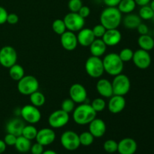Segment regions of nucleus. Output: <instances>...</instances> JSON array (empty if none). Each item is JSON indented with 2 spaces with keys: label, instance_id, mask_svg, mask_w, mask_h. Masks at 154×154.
Here are the masks:
<instances>
[{
  "label": "nucleus",
  "instance_id": "1",
  "mask_svg": "<svg viewBox=\"0 0 154 154\" xmlns=\"http://www.w3.org/2000/svg\"><path fill=\"white\" fill-rule=\"evenodd\" d=\"M122 13L117 7H107L100 14V23L107 29H117L122 23Z\"/></svg>",
  "mask_w": 154,
  "mask_h": 154
},
{
  "label": "nucleus",
  "instance_id": "2",
  "mask_svg": "<svg viewBox=\"0 0 154 154\" xmlns=\"http://www.w3.org/2000/svg\"><path fill=\"white\" fill-rule=\"evenodd\" d=\"M97 113L92 108L91 105L87 103L79 104L72 112V119L78 125H87L96 117Z\"/></svg>",
  "mask_w": 154,
  "mask_h": 154
},
{
  "label": "nucleus",
  "instance_id": "3",
  "mask_svg": "<svg viewBox=\"0 0 154 154\" xmlns=\"http://www.w3.org/2000/svg\"><path fill=\"white\" fill-rule=\"evenodd\" d=\"M105 72L111 76H116L122 73L124 68V63L117 53H109L102 59Z\"/></svg>",
  "mask_w": 154,
  "mask_h": 154
},
{
  "label": "nucleus",
  "instance_id": "4",
  "mask_svg": "<svg viewBox=\"0 0 154 154\" xmlns=\"http://www.w3.org/2000/svg\"><path fill=\"white\" fill-rule=\"evenodd\" d=\"M17 82L18 92L23 96H30L38 90L39 82L33 75H24Z\"/></svg>",
  "mask_w": 154,
  "mask_h": 154
},
{
  "label": "nucleus",
  "instance_id": "5",
  "mask_svg": "<svg viewBox=\"0 0 154 154\" xmlns=\"http://www.w3.org/2000/svg\"><path fill=\"white\" fill-rule=\"evenodd\" d=\"M85 71L92 78H100L105 72L103 62L101 57H88L85 63Z\"/></svg>",
  "mask_w": 154,
  "mask_h": 154
},
{
  "label": "nucleus",
  "instance_id": "6",
  "mask_svg": "<svg viewBox=\"0 0 154 154\" xmlns=\"http://www.w3.org/2000/svg\"><path fill=\"white\" fill-rule=\"evenodd\" d=\"M111 84H112L114 95L125 96L130 90V80L127 75L122 73L114 76Z\"/></svg>",
  "mask_w": 154,
  "mask_h": 154
},
{
  "label": "nucleus",
  "instance_id": "7",
  "mask_svg": "<svg viewBox=\"0 0 154 154\" xmlns=\"http://www.w3.org/2000/svg\"><path fill=\"white\" fill-rule=\"evenodd\" d=\"M60 143L63 148L69 151H74L81 146L79 135L72 130L65 131L60 137Z\"/></svg>",
  "mask_w": 154,
  "mask_h": 154
},
{
  "label": "nucleus",
  "instance_id": "8",
  "mask_svg": "<svg viewBox=\"0 0 154 154\" xmlns=\"http://www.w3.org/2000/svg\"><path fill=\"white\" fill-rule=\"evenodd\" d=\"M63 21L66 26V29L73 32H79L84 28L85 25V19L80 16L79 14L75 12L68 13L63 18Z\"/></svg>",
  "mask_w": 154,
  "mask_h": 154
},
{
  "label": "nucleus",
  "instance_id": "9",
  "mask_svg": "<svg viewBox=\"0 0 154 154\" xmlns=\"http://www.w3.org/2000/svg\"><path fill=\"white\" fill-rule=\"evenodd\" d=\"M20 117L29 124H35L42 119V113L38 108L31 105H26L20 109Z\"/></svg>",
  "mask_w": 154,
  "mask_h": 154
},
{
  "label": "nucleus",
  "instance_id": "10",
  "mask_svg": "<svg viewBox=\"0 0 154 154\" xmlns=\"http://www.w3.org/2000/svg\"><path fill=\"white\" fill-rule=\"evenodd\" d=\"M17 61V53L11 46H4L0 49V65L9 69L16 64Z\"/></svg>",
  "mask_w": 154,
  "mask_h": 154
},
{
  "label": "nucleus",
  "instance_id": "11",
  "mask_svg": "<svg viewBox=\"0 0 154 154\" xmlns=\"http://www.w3.org/2000/svg\"><path fill=\"white\" fill-rule=\"evenodd\" d=\"M70 116L69 113L60 109L54 111L48 117V123L53 129H60L63 127L69 122Z\"/></svg>",
  "mask_w": 154,
  "mask_h": 154
},
{
  "label": "nucleus",
  "instance_id": "12",
  "mask_svg": "<svg viewBox=\"0 0 154 154\" xmlns=\"http://www.w3.org/2000/svg\"><path fill=\"white\" fill-rule=\"evenodd\" d=\"M132 61L135 66L140 69H146L151 64V57L149 51L139 49L134 52Z\"/></svg>",
  "mask_w": 154,
  "mask_h": 154
},
{
  "label": "nucleus",
  "instance_id": "13",
  "mask_svg": "<svg viewBox=\"0 0 154 154\" xmlns=\"http://www.w3.org/2000/svg\"><path fill=\"white\" fill-rule=\"evenodd\" d=\"M69 98L76 104H82L87 99V91L84 86L79 83L72 84L69 88Z\"/></svg>",
  "mask_w": 154,
  "mask_h": 154
},
{
  "label": "nucleus",
  "instance_id": "14",
  "mask_svg": "<svg viewBox=\"0 0 154 154\" xmlns=\"http://www.w3.org/2000/svg\"><path fill=\"white\" fill-rule=\"evenodd\" d=\"M61 45L66 51H72L77 48L78 45L77 35L73 32L66 30L60 35Z\"/></svg>",
  "mask_w": 154,
  "mask_h": 154
},
{
  "label": "nucleus",
  "instance_id": "15",
  "mask_svg": "<svg viewBox=\"0 0 154 154\" xmlns=\"http://www.w3.org/2000/svg\"><path fill=\"white\" fill-rule=\"evenodd\" d=\"M55 139L56 133L51 128H43L40 130H38L35 138L36 142L39 143L44 147L53 144Z\"/></svg>",
  "mask_w": 154,
  "mask_h": 154
},
{
  "label": "nucleus",
  "instance_id": "16",
  "mask_svg": "<svg viewBox=\"0 0 154 154\" xmlns=\"http://www.w3.org/2000/svg\"><path fill=\"white\" fill-rule=\"evenodd\" d=\"M109 99H110L108 103V111L111 114H120V112H122L125 109L126 102L124 96L113 95Z\"/></svg>",
  "mask_w": 154,
  "mask_h": 154
},
{
  "label": "nucleus",
  "instance_id": "17",
  "mask_svg": "<svg viewBox=\"0 0 154 154\" xmlns=\"http://www.w3.org/2000/svg\"><path fill=\"white\" fill-rule=\"evenodd\" d=\"M26 125V122L22 118L14 117L8 120L5 126L7 133L12 134L18 137L22 135L23 129Z\"/></svg>",
  "mask_w": 154,
  "mask_h": 154
},
{
  "label": "nucleus",
  "instance_id": "18",
  "mask_svg": "<svg viewBox=\"0 0 154 154\" xmlns=\"http://www.w3.org/2000/svg\"><path fill=\"white\" fill-rule=\"evenodd\" d=\"M107 130L105 121L100 118H95L89 123V132L95 138H99L104 136Z\"/></svg>",
  "mask_w": 154,
  "mask_h": 154
},
{
  "label": "nucleus",
  "instance_id": "19",
  "mask_svg": "<svg viewBox=\"0 0 154 154\" xmlns=\"http://www.w3.org/2000/svg\"><path fill=\"white\" fill-rule=\"evenodd\" d=\"M138 148L137 142L131 138H125L118 142L117 152L120 154H135Z\"/></svg>",
  "mask_w": 154,
  "mask_h": 154
},
{
  "label": "nucleus",
  "instance_id": "20",
  "mask_svg": "<svg viewBox=\"0 0 154 154\" xmlns=\"http://www.w3.org/2000/svg\"><path fill=\"white\" fill-rule=\"evenodd\" d=\"M102 39L104 41L107 46H116L121 42L122 34L120 30L117 29H107Z\"/></svg>",
  "mask_w": 154,
  "mask_h": 154
},
{
  "label": "nucleus",
  "instance_id": "21",
  "mask_svg": "<svg viewBox=\"0 0 154 154\" xmlns=\"http://www.w3.org/2000/svg\"><path fill=\"white\" fill-rule=\"evenodd\" d=\"M96 90L101 96L109 99L114 95L112 84L106 78H100L96 84Z\"/></svg>",
  "mask_w": 154,
  "mask_h": 154
},
{
  "label": "nucleus",
  "instance_id": "22",
  "mask_svg": "<svg viewBox=\"0 0 154 154\" xmlns=\"http://www.w3.org/2000/svg\"><path fill=\"white\" fill-rule=\"evenodd\" d=\"M78 32L77 38H78V45H81L84 48L90 47V45L96 39V37L92 31V29L83 28Z\"/></svg>",
  "mask_w": 154,
  "mask_h": 154
},
{
  "label": "nucleus",
  "instance_id": "23",
  "mask_svg": "<svg viewBox=\"0 0 154 154\" xmlns=\"http://www.w3.org/2000/svg\"><path fill=\"white\" fill-rule=\"evenodd\" d=\"M107 47L102 38H96L89 48L91 56L101 57L106 53Z\"/></svg>",
  "mask_w": 154,
  "mask_h": 154
},
{
  "label": "nucleus",
  "instance_id": "24",
  "mask_svg": "<svg viewBox=\"0 0 154 154\" xmlns=\"http://www.w3.org/2000/svg\"><path fill=\"white\" fill-rule=\"evenodd\" d=\"M123 26L128 29H135L141 23L139 15L135 14H127L123 19H122Z\"/></svg>",
  "mask_w": 154,
  "mask_h": 154
},
{
  "label": "nucleus",
  "instance_id": "25",
  "mask_svg": "<svg viewBox=\"0 0 154 154\" xmlns=\"http://www.w3.org/2000/svg\"><path fill=\"white\" fill-rule=\"evenodd\" d=\"M138 45L140 49L150 51L154 48V38L148 34L141 35L138 38Z\"/></svg>",
  "mask_w": 154,
  "mask_h": 154
},
{
  "label": "nucleus",
  "instance_id": "26",
  "mask_svg": "<svg viewBox=\"0 0 154 154\" xmlns=\"http://www.w3.org/2000/svg\"><path fill=\"white\" fill-rule=\"evenodd\" d=\"M32 143L31 141L27 139L26 138L23 137V135L18 136L17 138L16 143L14 144V147L17 151L20 153H25L27 152L30 151V148H31Z\"/></svg>",
  "mask_w": 154,
  "mask_h": 154
},
{
  "label": "nucleus",
  "instance_id": "27",
  "mask_svg": "<svg viewBox=\"0 0 154 154\" xmlns=\"http://www.w3.org/2000/svg\"><path fill=\"white\" fill-rule=\"evenodd\" d=\"M136 5L135 0H121L117 5V8L122 14H127L132 13L135 9Z\"/></svg>",
  "mask_w": 154,
  "mask_h": 154
},
{
  "label": "nucleus",
  "instance_id": "28",
  "mask_svg": "<svg viewBox=\"0 0 154 154\" xmlns=\"http://www.w3.org/2000/svg\"><path fill=\"white\" fill-rule=\"evenodd\" d=\"M9 75L14 81H18L25 75V71L23 66L16 63L9 68Z\"/></svg>",
  "mask_w": 154,
  "mask_h": 154
},
{
  "label": "nucleus",
  "instance_id": "29",
  "mask_svg": "<svg viewBox=\"0 0 154 154\" xmlns=\"http://www.w3.org/2000/svg\"><path fill=\"white\" fill-rule=\"evenodd\" d=\"M29 99L32 105L37 107V108L43 106L45 103V101H46L45 95L42 92H39L38 90L32 93L29 96Z\"/></svg>",
  "mask_w": 154,
  "mask_h": 154
},
{
  "label": "nucleus",
  "instance_id": "30",
  "mask_svg": "<svg viewBox=\"0 0 154 154\" xmlns=\"http://www.w3.org/2000/svg\"><path fill=\"white\" fill-rule=\"evenodd\" d=\"M37 133V128L35 126H33L32 124H29L25 125V126H24L22 132V135L23 137H25V138H26L27 139L32 141V140L35 139Z\"/></svg>",
  "mask_w": 154,
  "mask_h": 154
},
{
  "label": "nucleus",
  "instance_id": "31",
  "mask_svg": "<svg viewBox=\"0 0 154 154\" xmlns=\"http://www.w3.org/2000/svg\"><path fill=\"white\" fill-rule=\"evenodd\" d=\"M79 139L81 145L88 147V146H90L93 144L95 138L89 131H86V132H84L80 134Z\"/></svg>",
  "mask_w": 154,
  "mask_h": 154
},
{
  "label": "nucleus",
  "instance_id": "32",
  "mask_svg": "<svg viewBox=\"0 0 154 154\" xmlns=\"http://www.w3.org/2000/svg\"><path fill=\"white\" fill-rule=\"evenodd\" d=\"M154 14V11L151 9L149 5L144 6H141L139 10V17L141 20H152Z\"/></svg>",
  "mask_w": 154,
  "mask_h": 154
},
{
  "label": "nucleus",
  "instance_id": "33",
  "mask_svg": "<svg viewBox=\"0 0 154 154\" xmlns=\"http://www.w3.org/2000/svg\"><path fill=\"white\" fill-rule=\"evenodd\" d=\"M52 29L57 35H61L63 33L66 31V26L65 25V23L63 19H57L53 22L52 23Z\"/></svg>",
  "mask_w": 154,
  "mask_h": 154
},
{
  "label": "nucleus",
  "instance_id": "34",
  "mask_svg": "<svg viewBox=\"0 0 154 154\" xmlns=\"http://www.w3.org/2000/svg\"><path fill=\"white\" fill-rule=\"evenodd\" d=\"M90 105L96 113L103 111L106 108V102L102 98H96L92 101Z\"/></svg>",
  "mask_w": 154,
  "mask_h": 154
},
{
  "label": "nucleus",
  "instance_id": "35",
  "mask_svg": "<svg viewBox=\"0 0 154 154\" xmlns=\"http://www.w3.org/2000/svg\"><path fill=\"white\" fill-rule=\"evenodd\" d=\"M117 147H118V142L113 139H108L104 142V150L108 153H114L117 152Z\"/></svg>",
  "mask_w": 154,
  "mask_h": 154
},
{
  "label": "nucleus",
  "instance_id": "36",
  "mask_svg": "<svg viewBox=\"0 0 154 154\" xmlns=\"http://www.w3.org/2000/svg\"><path fill=\"white\" fill-rule=\"evenodd\" d=\"M133 54L134 51L132 49L129 48H126L122 49L118 54L120 58L121 59L123 63H127V62L131 61L132 60Z\"/></svg>",
  "mask_w": 154,
  "mask_h": 154
},
{
  "label": "nucleus",
  "instance_id": "37",
  "mask_svg": "<svg viewBox=\"0 0 154 154\" xmlns=\"http://www.w3.org/2000/svg\"><path fill=\"white\" fill-rule=\"evenodd\" d=\"M75 102H74L72 99H71L70 98L69 99H66L63 101L61 104V109L63 110L66 112L69 113H72L74 111L75 108Z\"/></svg>",
  "mask_w": 154,
  "mask_h": 154
},
{
  "label": "nucleus",
  "instance_id": "38",
  "mask_svg": "<svg viewBox=\"0 0 154 154\" xmlns=\"http://www.w3.org/2000/svg\"><path fill=\"white\" fill-rule=\"evenodd\" d=\"M83 6L82 0H69L68 3V8H69L70 12H75L78 13Z\"/></svg>",
  "mask_w": 154,
  "mask_h": 154
},
{
  "label": "nucleus",
  "instance_id": "39",
  "mask_svg": "<svg viewBox=\"0 0 154 154\" xmlns=\"http://www.w3.org/2000/svg\"><path fill=\"white\" fill-rule=\"evenodd\" d=\"M106 30L107 29L101 23L97 24V25H96L92 29V31H93L96 38H102L103 37L104 34L105 33V32H106Z\"/></svg>",
  "mask_w": 154,
  "mask_h": 154
},
{
  "label": "nucleus",
  "instance_id": "40",
  "mask_svg": "<svg viewBox=\"0 0 154 154\" xmlns=\"http://www.w3.org/2000/svg\"><path fill=\"white\" fill-rule=\"evenodd\" d=\"M44 151H45L44 146L39 143L36 142L34 144H32L31 148H30V152L32 154H42Z\"/></svg>",
  "mask_w": 154,
  "mask_h": 154
},
{
  "label": "nucleus",
  "instance_id": "41",
  "mask_svg": "<svg viewBox=\"0 0 154 154\" xmlns=\"http://www.w3.org/2000/svg\"><path fill=\"white\" fill-rule=\"evenodd\" d=\"M17 137L12 135V134L7 133L5 136L4 141L7 146H14L17 141Z\"/></svg>",
  "mask_w": 154,
  "mask_h": 154
},
{
  "label": "nucleus",
  "instance_id": "42",
  "mask_svg": "<svg viewBox=\"0 0 154 154\" xmlns=\"http://www.w3.org/2000/svg\"><path fill=\"white\" fill-rule=\"evenodd\" d=\"M19 21V17L17 14L14 13H11L8 14L7 17V22L8 23L11 24V25H15Z\"/></svg>",
  "mask_w": 154,
  "mask_h": 154
},
{
  "label": "nucleus",
  "instance_id": "43",
  "mask_svg": "<svg viewBox=\"0 0 154 154\" xmlns=\"http://www.w3.org/2000/svg\"><path fill=\"white\" fill-rule=\"evenodd\" d=\"M80 14V16L82 17L83 18L86 19L88 17L90 14V8L87 5H83L82 7L80 8V10L78 12Z\"/></svg>",
  "mask_w": 154,
  "mask_h": 154
},
{
  "label": "nucleus",
  "instance_id": "44",
  "mask_svg": "<svg viewBox=\"0 0 154 154\" xmlns=\"http://www.w3.org/2000/svg\"><path fill=\"white\" fill-rule=\"evenodd\" d=\"M8 14V13L7 10L2 6H0V25H2L7 22Z\"/></svg>",
  "mask_w": 154,
  "mask_h": 154
},
{
  "label": "nucleus",
  "instance_id": "45",
  "mask_svg": "<svg viewBox=\"0 0 154 154\" xmlns=\"http://www.w3.org/2000/svg\"><path fill=\"white\" fill-rule=\"evenodd\" d=\"M136 29L138 30V32L140 35H147L149 32L148 26L145 23H142L139 24V26L137 27Z\"/></svg>",
  "mask_w": 154,
  "mask_h": 154
},
{
  "label": "nucleus",
  "instance_id": "46",
  "mask_svg": "<svg viewBox=\"0 0 154 154\" xmlns=\"http://www.w3.org/2000/svg\"><path fill=\"white\" fill-rule=\"evenodd\" d=\"M121 0H103L107 7H117Z\"/></svg>",
  "mask_w": 154,
  "mask_h": 154
},
{
  "label": "nucleus",
  "instance_id": "47",
  "mask_svg": "<svg viewBox=\"0 0 154 154\" xmlns=\"http://www.w3.org/2000/svg\"><path fill=\"white\" fill-rule=\"evenodd\" d=\"M150 1L151 0H135V3H136L137 5L139 6H144V5H147L150 4Z\"/></svg>",
  "mask_w": 154,
  "mask_h": 154
},
{
  "label": "nucleus",
  "instance_id": "48",
  "mask_svg": "<svg viewBox=\"0 0 154 154\" xmlns=\"http://www.w3.org/2000/svg\"><path fill=\"white\" fill-rule=\"evenodd\" d=\"M6 147H7V145L5 143L4 140L0 139V154L3 153L6 150Z\"/></svg>",
  "mask_w": 154,
  "mask_h": 154
},
{
  "label": "nucleus",
  "instance_id": "49",
  "mask_svg": "<svg viewBox=\"0 0 154 154\" xmlns=\"http://www.w3.org/2000/svg\"><path fill=\"white\" fill-rule=\"evenodd\" d=\"M42 154H57V152H55L54 150H47L42 153Z\"/></svg>",
  "mask_w": 154,
  "mask_h": 154
},
{
  "label": "nucleus",
  "instance_id": "50",
  "mask_svg": "<svg viewBox=\"0 0 154 154\" xmlns=\"http://www.w3.org/2000/svg\"><path fill=\"white\" fill-rule=\"evenodd\" d=\"M150 7L151 8L152 10L154 11V0H151L150 2Z\"/></svg>",
  "mask_w": 154,
  "mask_h": 154
},
{
  "label": "nucleus",
  "instance_id": "51",
  "mask_svg": "<svg viewBox=\"0 0 154 154\" xmlns=\"http://www.w3.org/2000/svg\"><path fill=\"white\" fill-rule=\"evenodd\" d=\"M152 20H153L154 21V14H153V18H152Z\"/></svg>",
  "mask_w": 154,
  "mask_h": 154
},
{
  "label": "nucleus",
  "instance_id": "52",
  "mask_svg": "<svg viewBox=\"0 0 154 154\" xmlns=\"http://www.w3.org/2000/svg\"><path fill=\"white\" fill-rule=\"evenodd\" d=\"M153 38H154V29H153Z\"/></svg>",
  "mask_w": 154,
  "mask_h": 154
}]
</instances>
